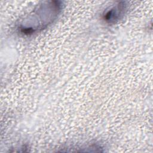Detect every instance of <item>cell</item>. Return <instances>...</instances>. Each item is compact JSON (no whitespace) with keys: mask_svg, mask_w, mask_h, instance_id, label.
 <instances>
[{"mask_svg":"<svg viewBox=\"0 0 153 153\" xmlns=\"http://www.w3.org/2000/svg\"><path fill=\"white\" fill-rule=\"evenodd\" d=\"M125 7L124 5L118 4L106 13L104 16L105 20L110 23L114 22L115 20H117L120 17Z\"/></svg>","mask_w":153,"mask_h":153,"instance_id":"1","label":"cell"}]
</instances>
